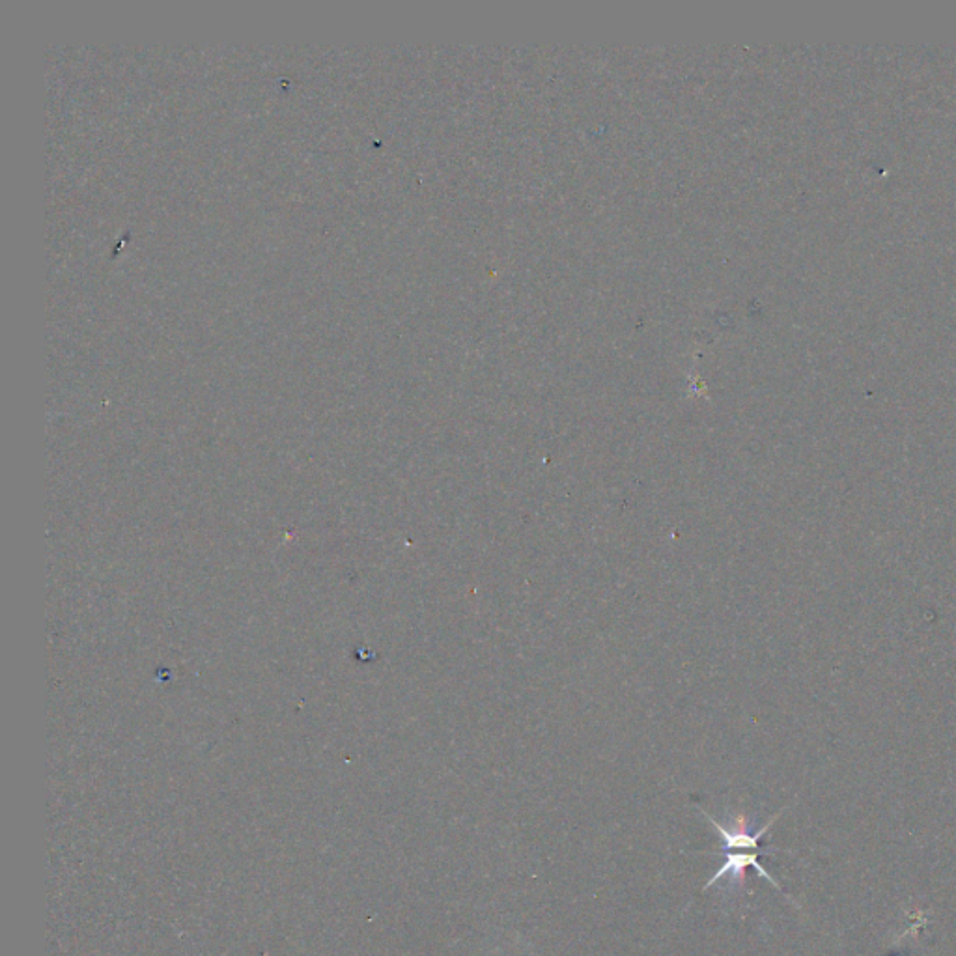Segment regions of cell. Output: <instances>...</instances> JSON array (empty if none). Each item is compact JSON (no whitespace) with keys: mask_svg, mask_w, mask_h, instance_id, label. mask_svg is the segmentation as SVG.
<instances>
[{"mask_svg":"<svg viewBox=\"0 0 956 956\" xmlns=\"http://www.w3.org/2000/svg\"><path fill=\"white\" fill-rule=\"evenodd\" d=\"M703 815L708 818V822H710V824L716 828L717 833H719L721 852H717V854L732 852V850H738V852H759L762 837L766 835V831L770 830V828L774 826L775 820L779 818V813H777V815L772 816L762 828H759L757 831H751V824H749L746 815L736 816L732 828L723 826L721 822H717L714 816H710L708 813H704V811Z\"/></svg>","mask_w":956,"mask_h":956,"instance_id":"cell-1","label":"cell"},{"mask_svg":"<svg viewBox=\"0 0 956 956\" xmlns=\"http://www.w3.org/2000/svg\"><path fill=\"white\" fill-rule=\"evenodd\" d=\"M723 856H725V859H723L721 867H719L716 874L704 884L703 891H708L710 887L716 886L723 878H729L731 884H734V886L744 884L746 871L749 867L759 872L760 876H764L772 886L781 889L779 884L775 882L774 876L760 865L759 852H723Z\"/></svg>","mask_w":956,"mask_h":956,"instance_id":"cell-2","label":"cell"}]
</instances>
